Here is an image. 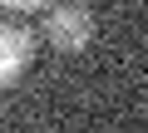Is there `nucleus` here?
I'll return each mask as SVG.
<instances>
[{
    "label": "nucleus",
    "mask_w": 148,
    "mask_h": 133,
    "mask_svg": "<svg viewBox=\"0 0 148 133\" xmlns=\"http://www.w3.org/2000/svg\"><path fill=\"white\" fill-rule=\"evenodd\" d=\"M45 40H49L54 49H64V54L84 49V44L94 40V15H89L84 5H59V10L45 20Z\"/></svg>",
    "instance_id": "nucleus-1"
},
{
    "label": "nucleus",
    "mask_w": 148,
    "mask_h": 133,
    "mask_svg": "<svg viewBox=\"0 0 148 133\" xmlns=\"http://www.w3.org/2000/svg\"><path fill=\"white\" fill-rule=\"evenodd\" d=\"M30 59H35V35L25 25H5L0 20V89L15 84L30 69Z\"/></svg>",
    "instance_id": "nucleus-2"
},
{
    "label": "nucleus",
    "mask_w": 148,
    "mask_h": 133,
    "mask_svg": "<svg viewBox=\"0 0 148 133\" xmlns=\"http://www.w3.org/2000/svg\"><path fill=\"white\" fill-rule=\"evenodd\" d=\"M40 5H49V0H0V10H40Z\"/></svg>",
    "instance_id": "nucleus-3"
}]
</instances>
